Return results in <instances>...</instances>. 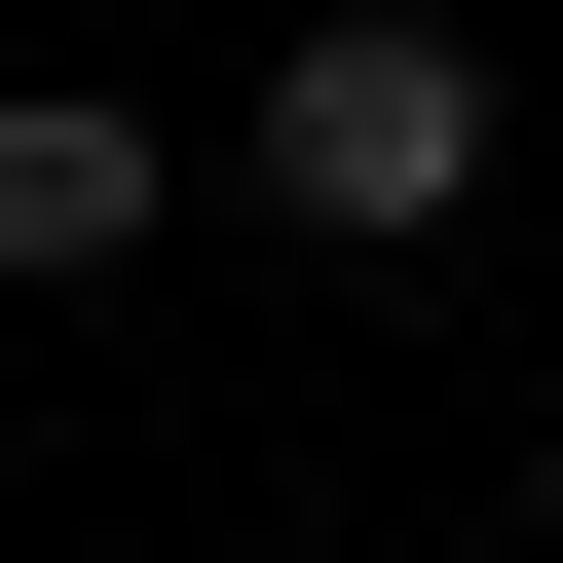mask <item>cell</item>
I'll use <instances>...</instances> for the list:
<instances>
[{
	"instance_id": "obj_2",
	"label": "cell",
	"mask_w": 563,
	"mask_h": 563,
	"mask_svg": "<svg viewBox=\"0 0 563 563\" xmlns=\"http://www.w3.org/2000/svg\"><path fill=\"white\" fill-rule=\"evenodd\" d=\"M151 225H188V151L113 76H0V301H76V263H151Z\"/></svg>"
},
{
	"instance_id": "obj_1",
	"label": "cell",
	"mask_w": 563,
	"mask_h": 563,
	"mask_svg": "<svg viewBox=\"0 0 563 563\" xmlns=\"http://www.w3.org/2000/svg\"><path fill=\"white\" fill-rule=\"evenodd\" d=\"M263 225H339V263L488 225V38H413V0H339V38L263 76Z\"/></svg>"
}]
</instances>
